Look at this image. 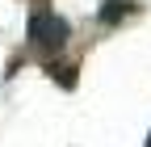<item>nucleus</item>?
I'll list each match as a JSON object with an SVG mask.
<instances>
[{
    "instance_id": "nucleus-1",
    "label": "nucleus",
    "mask_w": 151,
    "mask_h": 147,
    "mask_svg": "<svg viewBox=\"0 0 151 147\" xmlns=\"http://www.w3.org/2000/svg\"><path fill=\"white\" fill-rule=\"evenodd\" d=\"M67 34H71V25L63 21V17L46 13V9H38V13L29 17V42H34V46L55 50V46H63V42H67Z\"/></svg>"
},
{
    "instance_id": "nucleus-2",
    "label": "nucleus",
    "mask_w": 151,
    "mask_h": 147,
    "mask_svg": "<svg viewBox=\"0 0 151 147\" xmlns=\"http://www.w3.org/2000/svg\"><path fill=\"white\" fill-rule=\"evenodd\" d=\"M126 13H134L130 0H105V4H101V21H122Z\"/></svg>"
},
{
    "instance_id": "nucleus-3",
    "label": "nucleus",
    "mask_w": 151,
    "mask_h": 147,
    "mask_svg": "<svg viewBox=\"0 0 151 147\" xmlns=\"http://www.w3.org/2000/svg\"><path fill=\"white\" fill-rule=\"evenodd\" d=\"M59 71V84H76V67H55Z\"/></svg>"
},
{
    "instance_id": "nucleus-4",
    "label": "nucleus",
    "mask_w": 151,
    "mask_h": 147,
    "mask_svg": "<svg viewBox=\"0 0 151 147\" xmlns=\"http://www.w3.org/2000/svg\"><path fill=\"white\" fill-rule=\"evenodd\" d=\"M147 147H151V139H147Z\"/></svg>"
}]
</instances>
